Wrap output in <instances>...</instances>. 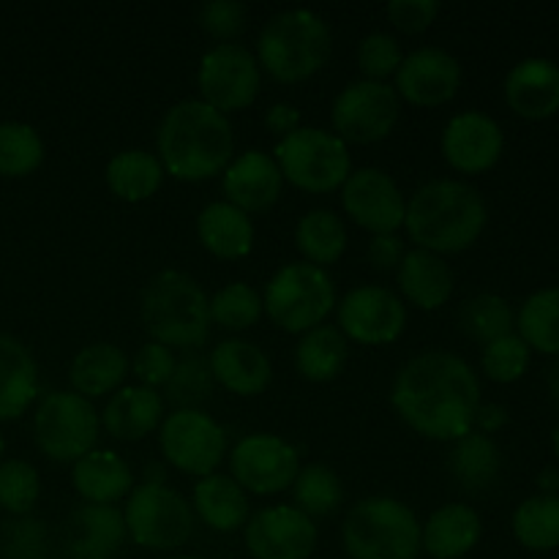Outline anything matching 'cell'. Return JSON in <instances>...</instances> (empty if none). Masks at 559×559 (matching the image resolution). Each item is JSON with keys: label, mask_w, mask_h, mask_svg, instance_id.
Listing matches in <instances>:
<instances>
[{"label": "cell", "mask_w": 559, "mask_h": 559, "mask_svg": "<svg viewBox=\"0 0 559 559\" xmlns=\"http://www.w3.org/2000/svg\"><path fill=\"white\" fill-rule=\"evenodd\" d=\"M342 546L349 559H418L420 519L396 497H364L344 516Z\"/></svg>", "instance_id": "6"}, {"label": "cell", "mask_w": 559, "mask_h": 559, "mask_svg": "<svg viewBox=\"0 0 559 559\" xmlns=\"http://www.w3.org/2000/svg\"><path fill=\"white\" fill-rule=\"evenodd\" d=\"M508 420H511L508 407H502V404H497V402H480L478 413H475L473 431H480V435H486V437H495L497 431L506 429Z\"/></svg>", "instance_id": "51"}, {"label": "cell", "mask_w": 559, "mask_h": 559, "mask_svg": "<svg viewBox=\"0 0 559 559\" xmlns=\"http://www.w3.org/2000/svg\"><path fill=\"white\" fill-rule=\"evenodd\" d=\"M300 126H304V118H300V109L295 107V104L276 102L267 107L265 129L276 136V142L284 140L287 134H293V131L300 129Z\"/></svg>", "instance_id": "50"}, {"label": "cell", "mask_w": 559, "mask_h": 559, "mask_svg": "<svg viewBox=\"0 0 559 559\" xmlns=\"http://www.w3.org/2000/svg\"><path fill=\"white\" fill-rule=\"evenodd\" d=\"M207 369L218 388L240 399L260 396L273 382V364L265 349L240 336L213 344L207 355Z\"/></svg>", "instance_id": "21"}, {"label": "cell", "mask_w": 559, "mask_h": 559, "mask_svg": "<svg viewBox=\"0 0 559 559\" xmlns=\"http://www.w3.org/2000/svg\"><path fill=\"white\" fill-rule=\"evenodd\" d=\"M530 364H533V349L522 342L519 333L495 338L480 349V371H484L486 380L497 382V385L519 382L527 374Z\"/></svg>", "instance_id": "42"}, {"label": "cell", "mask_w": 559, "mask_h": 559, "mask_svg": "<svg viewBox=\"0 0 559 559\" xmlns=\"http://www.w3.org/2000/svg\"><path fill=\"white\" fill-rule=\"evenodd\" d=\"M336 328L349 344L385 347L407 328V304L382 284H358L336 304Z\"/></svg>", "instance_id": "15"}, {"label": "cell", "mask_w": 559, "mask_h": 559, "mask_svg": "<svg viewBox=\"0 0 559 559\" xmlns=\"http://www.w3.org/2000/svg\"><path fill=\"white\" fill-rule=\"evenodd\" d=\"M282 169H278L276 158L260 147L238 153L222 173L224 202L249 213V216L271 211L282 200Z\"/></svg>", "instance_id": "20"}, {"label": "cell", "mask_w": 559, "mask_h": 559, "mask_svg": "<svg viewBox=\"0 0 559 559\" xmlns=\"http://www.w3.org/2000/svg\"><path fill=\"white\" fill-rule=\"evenodd\" d=\"M399 298L420 311H437L451 304L456 289V273L451 262L424 249H407L396 267Z\"/></svg>", "instance_id": "25"}, {"label": "cell", "mask_w": 559, "mask_h": 559, "mask_svg": "<svg viewBox=\"0 0 559 559\" xmlns=\"http://www.w3.org/2000/svg\"><path fill=\"white\" fill-rule=\"evenodd\" d=\"M197 25L216 44H238L249 25V5L240 0H207L197 11Z\"/></svg>", "instance_id": "45"}, {"label": "cell", "mask_w": 559, "mask_h": 559, "mask_svg": "<svg viewBox=\"0 0 559 559\" xmlns=\"http://www.w3.org/2000/svg\"><path fill=\"white\" fill-rule=\"evenodd\" d=\"M156 435L164 462L197 480L218 473L229 453L224 426L200 407H180L167 413Z\"/></svg>", "instance_id": "11"}, {"label": "cell", "mask_w": 559, "mask_h": 559, "mask_svg": "<svg viewBox=\"0 0 559 559\" xmlns=\"http://www.w3.org/2000/svg\"><path fill=\"white\" fill-rule=\"evenodd\" d=\"M265 317L262 293L249 282H229L211 298V322L227 333H246Z\"/></svg>", "instance_id": "40"}, {"label": "cell", "mask_w": 559, "mask_h": 559, "mask_svg": "<svg viewBox=\"0 0 559 559\" xmlns=\"http://www.w3.org/2000/svg\"><path fill=\"white\" fill-rule=\"evenodd\" d=\"M440 151L448 167L459 175H484L500 164L506 153V131L480 109H464L445 123Z\"/></svg>", "instance_id": "18"}, {"label": "cell", "mask_w": 559, "mask_h": 559, "mask_svg": "<svg viewBox=\"0 0 559 559\" xmlns=\"http://www.w3.org/2000/svg\"><path fill=\"white\" fill-rule=\"evenodd\" d=\"M442 3L440 0H391L385 5V16L396 31L418 36V33L429 31L440 16Z\"/></svg>", "instance_id": "48"}, {"label": "cell", "mask_w": 559, "mask_h": 559, "mask_svg": "<svg viewBox=\"0 0 559 559\" xmlns=\"http://www.w3.org/2000/svg\"><path fill=\"white\" fill-rule=\"evenodd\" d=\"M126 522L118 506H82L71 516V557L74 559H109L123 546Z\"/></svg>", "instance_id": "31"}, {"label": "cell", "mask_w": 559, "mask_h": 559, "mask_svg": "<svg viewBox=\"0 0 559 559\" xmlns=\"http://www.w3.org/2000/svg\"><path fill=\"white\" fill-rule=\"evenodd\" d=\"M295 371L309 382H333L342 377L349 360V342L336 325L311 328V331L300 333L298 344H295Z\"/></svg>", "instance_id": "33"}, {"label": "cell", "mask_w": 559, "mask_h": 559, "mask_svg": "<svg viewBox=\"0 0 559 559\" xmlns=\"http://www.w3.org/2000/svg\"><path fill=\"white\" fill-rule=\"evenodd\" d=\"M289 491H293V506L314 522L333 516L344 502L342 475L320 462L304 464Z\"/></svg>", "instance_id": "39"}, {"label": "cell", "mask_w": 559, "mask_h": 559, "mask_svg": "<svg viewBox=\"0 0 559 559\" xmlns=\"http://www.w3.org/2000/svg\"><path fill=\"white\" fill-rule=\"evenodd\" d=\"M164 178H167V173H164L158 156L145 147L118 151L104 169L107 189L112 191V197H118L120 202H129V205L153 200L164 186Z\"/></svg>", "instance_id": "32"}, {"label": "cell", "mask_w": 559, "mask_h": 559, "mask_svg": "<svg viewBox=\"0 0 559 559\" xmlns=\"http://www.w3.org/2000/svg\"><path fill=\"white\" fill-rule=\"evenodd\" d=\"M175 366H178L175 349L147 338V342L136 349L134 360H131V374H134L136 385L162 391V388H167V382L173 380Z\"/></svg>", "instance_id": "47"}, {"label": "cell", "mask_w": 559, "mask_h": 559, "mask_svg": "<svg viewBox=\"0 0 559 559\" xmlns=\"http://www.w3.org/2000/svg\"><path fill=\"white\" fill-rule=\"evenodd\" d=\"M448 473L464 491L491 489L502 473V451L495 437L469 431L462 440L451 442Z\"/></svg>", "instance_id": "34"}, {"label": "cell", "mask_w": 559, "mask_h": 559, "mask_svg": "<svg viewBox=\"0 0 559 559\" xmlns=\"http://www.w3.org/2000/svg\"><path fill=\"white\" fill-rule=\"evenodd\" d=\"M402 41L385 31H374L360 38L358 44V69L364 80L391 82L404 60Z\"/></svg>", "instance_id": "44"}, {"label": "cell", "mask_w": 559, "mask_h": 559, "mask_svg": "<svg viewBox=\"0 0 559 559\" xmlns=\"http://www.w3.org/2000/svg\"><path fill=\"white\" fill-rule=\"evenodd\" d=\"M140 320L151 342L191 353L211 338V295L191 273L158 271L142 287Z\"/></svg>", "instance_id": "4"}, {"label": "cell", "mask_w": 559, "mask_h": 559, "mask_svg": "<svg viewBox=\"0 0 559 559\" xmlns=\"http://www.w3.org/2000/svg\"><path fill=\"white\" fill-rule=\"evenodd\" d=\"M126 535L140 549L173 555L186 546L194 533L191 502L164 480H142L126 497Z\"/></svg>", "instance_id": "9"}, {"label": "cell", "mask_w": 559, "mask_h": 559, "mask_svg": "<svg viewBox=\"0 0 559 559\" xmlns=\"http://www.w3.org/2000/svg\"><path fill=\"white\" fill-rule=\"evenodd\" d=\"M484 402L480 377L451 349H424L396 371L391 407L424 440L456 442L469 435Z\"/></svg>", "instance_id": "1"}, {"label": "cell", "mask_w": 559, "mask_h": 559, "mask_svg": "<svg viewBox=\"0 0 559 559\" xmlns=\"http://www.w3.org/2000/svg\"><path fill=\"white\" fill-rule=\"evenodd\" d=\"M227 462L235 484L254 497H276L289 491L304 467L298 448L271 431L246 435L227 453Z\"/></svg>", "instance_id": "13"}, {"label": "cell", "mask_w": 559, "mask_h": 559, "mask_svg": "<svg viewBox=\"0 0 559 559\" xmlns=\"http://www.w3.org/2000/svg\"><path fill=\"white\" fill-rule=\"evenodd\" d=\"M243 544L251 559H311L320 530L295 506H267L249 516Z\"/></svg>", "instance_id": "17"}, {"label": "cell", "mask_w": 559, "mask_h": 559, "mask_svg": "<svg viewBox=\"0 0 559 559\" xmlns=\"http://www.w3.org/2000/svg\"><path fill=\"white\" fill-rule=\"evenodd\" d=\"M191 511L213 533H238L246 527L251 516L249 495L235 484L233 475L213 473L200 478L191 489Z\"/></svg>", "instance_id": "30"}, {"label": "cell", "mask_w": 559, "mask_h": 559, "mask_svg": "<svg viewBox=\"0 0 559 559\" xmlns=\"http://www.w3.org/2000/svg\"><path fill=\"white\" fill-rule=\"evenodd\" d=\"M502 96L524 120H549L559 112V66L549 58H524L506 74Z\"/></svg>", "instance_id": "22"}, {"label": "cell", "mask_w": 559, "mask_h": 559, "mask_svg": "<svg viewBox=\"0 0 559 559\" xmlns=\"http://www.w3.org/2000/svg\"><path fill=\"white\" fill-rule=\"evenodd\" d=\"M131 374V360L123 349L112 342H93L82 347L71 358L69 366V391L80 393L87 402L109 399L115 391L126 385Z\"/></svg>", "instance_id": "28"}, {"label": "cell", "mask_w": 559, "mask_h": 559, "mask_svg": "<svg viewBox=\"0 0 559 559\" xmlns=\"http://www.w3.org/2000/svg\"><path fill=\"white\" fill-rule=\"evenodd\" d=\"M489 224V207L473 183L435 178L407 197L404 233L413 249L451 257L473 249Z\"/></svg>", "instance_id": "3"}, {"label": "cell", "mask_w": 559, "mask_h": 559, "mask_svg": "<svg viewBox=\"0 0 559 559\" xmlns=\"http://www.w3.org/2000/svg\"><path fill=\"white\" fill-rule=\"evenodd\" d=\"M41 497V475L27 459L0 462V508L11 516H27Z\"/></svg>", "instance_id": "43"}, {"label": "cell", "mask_w": 559, "mask_h": 559, "mask_svg": "<svg viewBox=\"0 0 559 559\" xmlns=\"http://www.w3.org/2000/svg\"><path fill=\"white\" fill-rule=\"evenodd\" d=\"M538 495H559V467H544L538 473Z\"/></svg>", "instance_id": "52"}, {"label": "cell", "mask_w": 559, "mask_h": 559, "mask_svg": "<svg viewBox=\"0 0 559 559\" xmlns=\"http://www.w3.org/2000/svg\"><path fill=\"white\" fill-rule=\"evenodd\" d=\"M233 120L202 98H183L162 115L156 129V156L164 173L180 183L222 178L235 158Z\"/></svg>", "instance_id": "2"}, {"label": "cell", "mask_w": 559, "mask_h": 559, "mask_svg": "<svg viewBox=\"0 0 559 559\" xmlns=\"http://www.w3.org/2000/svg\"><path fill=\"white\" fill-rule=\"evenodd\" d=\"M282 169L284 183L306 194H333L353 173L349 145L338 140L331 129L300 126L293 134L276 142L271 151Z\"/></svg>", "instance_id": "8"}, {"label": "cell", "mask_w": 559, "mask_h": 559, "mask_svg": "<svg viewBox=\"0 0 559 559\" xmlns=\"http://www.w3.org/2000/svg\"><path fill=\"white\" fill-rule=\"evenodd\" d=\"M484 538V519L467 502H445L420 522V555L462 559Z\"/></svg>", "instance_id": "24"}, {"label": "cell", "mask_w": 559, "mask_h": 559, "mask_svg": "<svg viewBox=\"0 0 559 559\" xmlns=\"http://www.w3.org/2000/svg\"><path fill=\"white\" fill-rule=\"evenodd\" d=\"M336 304L338 295L331 273L309 262H287L262 289L267 320L293 336L322 325L336 311Z\"/></svg>", "instance_id": "7"}, {"label": "cell", "mask_w": 559, "mask_h": 559, "mask_svg": "<svg viewBox=\"0 0 559 559\" xmlns=\"http://www.w3.org/2000/svg\"><path fill=\"white\" fill-rule=\"evenodd\" d=\"M102 415L74 391H52L33 409V440L55 464H74L98 448Z\"/></svg>", "instance_id": "10"}, {"label": "cell", "mask_w": 559, "mask_h": 559, "mask_svg": "<svg viewBox=\"0 0 559 559\" xmlns=\"http://www.w3.org/2000/svg\"><path fill=\"white\" fill-rule=\"evenodd\" d=\"M459 328L467 338L478 342L480 347L495 338L516 333V311L511 300L497 293H478L459 306Z\"/></svg>", "instance_id": "38"}, {"label": "cell", "mask_w": 559, "mask_h": 559, "mask_svg": "<svg viewBox=\"0 0 559 559\" xmlns=\"http://www.w3.org/2000/svg\"><path fill=\"white\" fill-rule=\"evenodd\" d=\"M338 194L344 216L369 235H393L404 227L407 194L388 169H353Z\"/></svg>", "instance_id": "16"}, {"label": "cell", "mask_w": 559, "mask_h": 559, "mask_svg": "<svg viewBox=\"0 0 559 559\" xmlns=\"http://www.w3.org/2000/svg\"><path fill=\"white\" fill-rule=\"evenodd\" d=\"M549 393H551V399H555V402L559 404V358L549 371Z\"/></svg>", "instance_id": "53"}, {"label": "cell", "mask_w": 559, "mask_h": 559, "mask_svg": "<svg viewBox=\"0 0 559 559\" xmlns=\"http://www.w3.org/2000/svg\"><path fill=\"white\" fill-rule=\"evenodd\" d=\"M516 333L533 353L559 358V284L524 298L516 311Z\"/></svg>", "instance_id": "36"}, {"label": "cell", "mask_w": 559, "mask_h": 559, "mask_svg": "<svg viewBox=\"0 0 559 559\" xmlns=\"http://www.w3.org/2000/svg\"><path fill=\"white\" fill-rule=\"evenodd\" d=\"M197 87H200L202 102L229 118L257 102L262 87V69L254 52L243 44H213L200 60Z\"/></svg>", "instance_id": "14"}, {"label": "cell", "mask_w": 559, "mask_h": 559, "mask_svg": "<svg viewBox=\"0 0 559 559\" xmlns=\"http://www.w3.org/2000/svg\"><path fill=\"white\" fill-rule=\"evenodd\" d=\"M167 559H205V557H197V555H173V557H167Z\"/></svg>", "instance_id": "55"}, {"label": "cell", "mask_w": 559, "mask_h": 559, "mask_svg": "<svg viewBox=\"0 0 559 559\" xmlns=\"http://www.w3.org/2000/svg\"><path fill=\"white\" fill-rule=\"evenodd\" d=\"M3 453H5V440H3V431H0V462H3Z\"/></svg>", "instance_id": "56"}, {"label": "cell", "mask_w": 559, "mask_h": 559, "mask_svg": "<svg viewBox=\"0 0 559 559\" xmlns=\"http://www.w3.org/2000/svg\"><path fill=\"white\" fill-rule=\"evenodd\" d=\"M404 254H407V243L399 233L393 235H371L369 249H366V257H369L371 267L382 273H396V267L402 265Z\"/></svg>", "instance_id": "49"}, {"label": "cell", "mask_w": 559, "mask_h": 559, "mask_svg": "<svg viewBox=\"0 0 559 559\" xmlns=\"http://www.w3.org/2000/svg\"><path fill=\"white\" fill-rule=\"evenodd\" d=\"M194 229L202 249L216 260H243L254 251V218L224 200L207 202L197 213Z\"/></svg>", "instance_id": "27"}, {"label": "cell", "mask_w": 559, "mask_h": 559, "mask_svg": "<svg viewBox=\"0 0 559 559\" xmlns=\"http://www.w3.org/2000/svg\"><path fill=\"white\" fill-rule=\"evenodd\" d=\"M333 55V33L325 16L311 9L273 14L257 36V63L271 80L295 85L320 74Z\"/></svg>", "instance_id": "5"}, {"label": "cell", "mask_w": 559, "mask_h": 559, "mask_svg": "<svg viewBox=\"0 0 559 559\" xmlns=\"http://www.w3.org/2000/svg\"><path fill=\"white\" fill-rule=\"evenodd\" d=\"M102 429L118 442H142L145 437L156 435L167 415V399L162 391H153L145 385H129L126 382L120 391L104 404Z\"/></svg>", "instance_id": "23"}, {"label": "cell", "mask_w": 559, "mask_h": 559, "mask_svg": "<svg viewBox=\"0 0 559 559\" xmlns=\"http://www.w3.org/2000/svg\"><path fill=\"white\" fill-rule=\"evenodd\" d=\"M38 364L16 336L0 333V424L20 420L38 402Z\"/></svg>", "instance_id": "29"}, {"label": "cell", "mask_w": 559, "mask_h": 559, "mask_svg": "<svg viewBox=\"0 0 559 559\" xmlns=\"http://www.w3.org/2000/svg\"><path fill=\"white\" fill-rule=\"evenodd\" d=\"M402 118V98L391 82L353 80L338 91L331 107V131L347 145H374L388 140Z\"/></svg>", "instance_id": "12"}, {"label": "cell", "mask_w": 559, "mask_h": 559, "mask_svg": "<svg viewBox=\"0 0 559 559\" xmlns=\"http://www.w3.org/2000/svg\"><path fill=\"white\" fill-rule=\"evenodd\" d=\"M295 249L300 251L304 262L317 267L336 265L344 257L349 243L347 224L331 207H311L295 224Z\"/></svg>", "instance_id": "35"}, {"label": "cell", "mask_w": 559, "mask_h": 559, "mask_svg": "<svg viewBox=\"0 0 559 559\" xmlns=\"http://www.w3.org/2000/svg\"><path fill=\"white\" fill-rule=\"evenodd\" d=\"M71 486L87 506H118L134 489L129 462L112 448H93L71 464Z\"/></svg>", "instance_id": "26"}, {"label": "cell", "mask_w": 559, "mask_h": 559, "mask_svg": "<svg viewBox=\"0 0 559 559\" xmlns=\"http://www.w3.org/2000/svg\"><path fill=\"white\" fill-rule=\"evenodd\" d=\"M216 385L207 369V360L197 358V355H186L175 366L173 380L167 382V399L175 404V409L180 407H197L202 399L211 393V388Z\"/></svg>", "instance_id": "46"}, {"label": "cell", "mask_w": 559, "mask_h": 559, "mask_svg": "<svg viewBox=\"0 0 559 559\" xmlns=\"http://www.w3.org/2000/svg\"><path fill=\"white\" fill-rule=\"evenodd\" d=\"M511 530L516 544L535 555L559 549V495H530L519 502Z\"/></svg>", "instance_id": "37"}, {"label": "cell", "mask_w": 559, "mask_h": 559, "mask_svg": "<svg viewBox=\"0 0 559 559\" xmlns=\"http://www.w3.org/2000/svg\"><path fill=\"white\" fill-rule=\"evenodd\" d=\"M399 98L413 107L431 109L453 102L462 87V63L442 47H418L404 55L393 76Z\"/></svg>", "instance_id": "19"}, {"label": "cell", "mask_w": 559, "mask_h": 559, "mask_svg": "<svg viewBox=\"0 0 559 559\" xmlns=\"http://www.w3.org/2000/svg\"><path fill=\"white\" fill-rule=\"evenodd\" d=\"M551 451H555V459L559 462V424H557V429L551 431Z\"/></svg>", "instance_id": "54"}, {"label": "cell", "mask_w": 559, "mask_h": 559, "mask_svg": "<svg viewBox=\"0 0 559 559\" xmlns=\"http://www.w3.org/2000/svg\"><path fill=\"white\" fill-rule=\"evenodd\" d=\"M47 147L36 126L22 120L0 123V175L3 178H27L44 164Z\"/></svg>", "instance_id": "41"}]
</instances>
